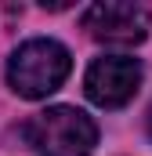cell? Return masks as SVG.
<instances>
[{"mask_svg":"<svg viewBox=\"0 0 152 156\" xmlns=\"http://www.w3.org/2000/svg\"><path fill=\"white\" fill-rule=\"evenodd\" d=\"M22 138L40 156H91L98 145V127L83 109L51 105L22 127Z\"/></svg>","mask_w":152,"mask_h":156,"instance_id":"cell-1","label":"cell"},{"mask_svg":"<svg viewBox=\"0 0 152 156\" xmlns=\"http://www.w3.org/2000/svg\"><path fill=\"white\" fill-rule=\"evenodd\" d=\"M69 69H73V55L58 40L36 37V40H26L11 55V62H7V83L22 98H47L51 91H58L65 83Z\"/></svg>","mask_w":152,"mask_h":156,"instance_id":"cell-2","label":"cell"},{"mask_svg":"<svg viewBox=\"0 0 152 156\" xmlns=\"http://www.w3.org/2000/svg\"><path fill=\"white\" fill-rule=\"evenodd\" d=\"M141 87V62L127 55H102L87 66L83 91L102 109H123Z\"/></svg>","mask_w":152,"mask_h":156,"instance_id":"cell-3","label":"cell"},{"mask_svg":"<svg viewBox=\"0 0 152 156\" xmlns=\"http://www.w3.org/2000/svg\"><path fill=\"white\" fill-rule=\"evenodd\" d=\"M149 26H152V15L141 4L105 0V4H91L83 11V29L102 44H119V47L141 44L149 37Z\"/></svg>","mask_w":152,"mask_h":156,"instance_id":"cell-4","label":"cell"},{"mask_svg":"<svg viewBox=\"0 0 152 156\" xmlns=\"http://www.w3.org/2000/svg\"><path fill=\"white\" fill-rule=\"evenodd\" d=\"M149 134H152V105H149Z\"/></svg>","mask_w":152,"mask_h":156,"instance_id":"cell-5","label":"cell"}]
</instances>
